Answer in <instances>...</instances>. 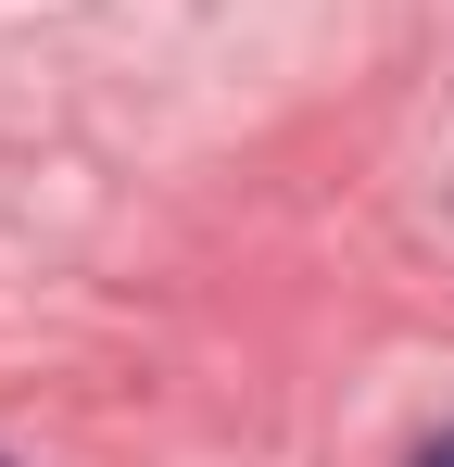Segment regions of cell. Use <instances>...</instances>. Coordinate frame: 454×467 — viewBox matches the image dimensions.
<instances>
[{
	"instance_id": "cell-1",
	"label": "cell",
	"mask_w": 454,
	"mask_h": 467,
	"mask_svg": "<svg viewBox=\"0 0 454 467\" xmlns=\"http://www.w3.org/2000/svg\"><path fill=\"white\" fill-rule=\"evenodd\" d=\"M429 467H454V442H442V455H429Z\"/></svg>"
}]
</instances>
